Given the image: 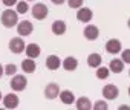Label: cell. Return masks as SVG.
Masks as SVG:
<instances>
[{
  "mask_svg": "<svg viewBox=\"0 0 130 110\" xmlns=\"http://www.w3.org/2000/svg\"><path fill=\"white\" fill-rule=\"evenodd\" d=\"M128 96H130V87H128Z\"/></svg>",
  "mask_w": 130,
  "mask_h": 110,
  "instance_id": "d6a6232c",
  "label": "cell"
},
{
  "mask_svg": "<svg viewBox=\"0 0 130 110\" xmlns=\"http://www.w3.org/2000/svg\"><path fill=\"white\" fill-rule=\"evenodd\" d=\"M25 49H26V44H25V40L22 35L9 40V50L12 53H22V52H25Z\"/></svg>",
  "mask_w": 130,
  "mask_h": 110,
  "instance_id": "7a4b0ae2",
  "label": "cell"
},
{
  "mask_svg": "<svg viewBox=\"0 0 130 110\" xmlns=\"http://www.w3.org/2000/svg\"><path fill=\"white\" fill-rule=\"evenodd\" d=\"M124 61H122V58L119 60V58H113L110 63H109V69H110V72H113V74H121L122 70H124Z\"/></svg>",
  "mask_w": 130,
  "mask_h": 110,
  "instance_id": "ac0fdd59",
  "label": "cell"
},
{
  "mask_svg": "<svg viewBox=\"0 0 130 110\" xmlns=\"http://www.w3.org/2000/svg\"><path fill=\"white\" fill-rule=\"evenodd\" d=\"M60 86L57 83H49L46 87H44V96L47 99H55L58 95H60Z\"/></svg>",
  "mask_w": 130,
  "mask_h": 110,
  "instance_id": "52a82bcc",
  "label": "cell"
},
{
  "mask_svg": "<svg viewBox=\"0 0 130 110\" xmlns=\"http://www.w3.org/2000/svg\"><path fill=\"white\" fill-rule=\"evenodd\" d=\"M0 101H3V95H2V92H0Z\"/></svg>",
  "mask_w": 130,
  "mask_h": 110,
  "instance_id": "1f68e13d",
  "label": "cell"
},
{
  "mask_svg": "<svg viewBox=\"0 0 130 110\" xmlns=\"http://www.w3.org/2000/svg\"><path fill=\"white\" fill-rule=\"evenodd\" d=\"M101 63H103V58H101V55L100 53H90L89 57H87V66L89 67H100L101 66Z\"/></svg>",
  "mask_w": 130,
  "mask_h": 110,
  "instance_id": "ffe728a7",
  "label": "cell"
},
{
  "mask_svg": "<svg viewBox=\"0 0 130 110\" xmlns=\"http://www.w3.org/2000/svg\"><path fill=\"white\" fill-rule=\"evenodd\" d=\"M68 5L72 9H80L83 6V0H68Z\"/></svg>",
  "mask_w": 130,
  "mask_h": 110,
  "instance_id": "d4e9b609",
  "label": "cell"
},
{
  "mask_svg": "<svg viewBox=\"0 0 130 110\" xmlns=\"http://www.w3.org/2000/svg\"><path fill=\"white\" fill-rule=\"evenodd\" d=\"M15 11H17L19 14H26V12L29 11V6H28V3H26V2H17Z\"/></svg>",
  "mask_w": 130,
  "mask_h": 110,
  "instance_id": "7402d4cb",
  "label": "cell"
},
{
  "mask_svg": "<svg viewBox=\"0 0 130 110\" xmlns=\"http://www.w3.org/2000/svg\"><path fill=\"white\" fill-rule=\"evenodd\" d=\"M121 49H122V46H121V41H119L118 38H110V40L106 43V50H107L109 53H112V55L119 53Z\"/></svg>",
  "mask_w": 130,
  "mask_h": 110,
  "instance_id": "30bf717a",
  "label": "cell"
},
{
  "mask_svg": "<svg viewBox=\"0 0 130 110\" xmlns=\"http://www.w3.org/2000/svg\"><path fill=\"white\" fill-rule=\"evenodd\" d=\"M5 74V66H2V64H0V77H2Z\"/></svg>",
  "mask_w": 130,
  "mask_h": 110,
  "instance_id": "f1b7e54d",
  "label": "cell"
},
{
  "mask_svg": "<svg viewBox=\"0 0 130 110\" xmlns=\"http://www.w3.org/2000/svg\"><path fill=\"white\" fill-rule=\"evenodd\" d=\"M51 29H52V32H54L55 35H63L64 32H66L68 26H66V23H64L63 20H55V22L52 23Z\"/></svg>",
  "mask_w": 130,
  "mask_h": 110,
  "instance_id": "d6986e66",
  "label": "cell"
},
{
  "mask_svg": "<svg viewBox=\"0 0 130 110\" xmlns=\"http://www.w3.org/2000/svg\"><path fill=\"white\" fill-rule=\"evenodd\" d=\"M118 95H119V90H118V87H116L115 84H106V86L103 87V96H104L107 101L116 99Z\"/></svg>",
  "mask_w": 130,
  "mask_h": 110,
  "instance_id": "5b68a950",
  "label": "cell"
},
{
  "mask_svg": "<svg viewBox=\"0 0 130 110\" xmlns=\"http://www.w3.org/2000/svg\"><path fill=\"white\" fill-rule=\"evenodd\" d=\"M17 32H19V35H22V37L31 35V32H32V23H31L29 20H22V22H19V25H17Z\"/></svg>",
  "mask_w": 130,
  "mask_h": 110,
  "instance_id": "ba28073f",
  "label": "cell"
},
{
  "mask_svg": "<svg viewBox=\"0 0 130 110\" xmlns=\"http://www.w3.org/2000/svg\"><path fill=\"white\" fill-rule=\"evenodd\" d=\"M26 2H34V0H26Z\"/></svg>",
  "mask_w": 130,
  "mask_h": 110,
  "instance_id": "836d02e7",
  "label": "cell"
},
{
  "mask_svg": "<svg viewBox=\"0 0 130 110\" xmlns=\"http://www.w3.org/2000/svg\"><path fill=\"white\" fill-rule=\"evenodd\" d=\"M17 2H19V0H2V3L5 5V6H14V5H17Z\"/></svg>",
  "mask_w": 130,
  "mask_h": 110,
  "instance_id": "4316f807",
  "label": "cell"
},
{
  "mask_svg": "<svg viewBox=\"0 0 130 110\" xmlns=\"http://www.w3.org/2000/svg\"><path fill=\"white\" fill-rule=\"evenodd\" d=\"M63 69L64 70H68V72H74L77 67H78V60L74 58V57H68V58H64L63 60Z\"/></svg>",
  "mask_w": 130,
  "mask_h": 110,
  "instance_id": "2e32d148",
  "label": "cell"
},
{
  "mask_svg": "<svg viewBox=\"0 0 130 110\" xmlns=\"http://www.w3.org/2000/svg\"><path fill=\"white\" fill-rule=\"evenodd\" d=\"M109 75H110V69L109 67H101V66L96 67V77L100 80H107Z\"/></svg>",
  "mask_w": 130,
  "mask_h": 110,
  "instance_id": "44dd1931",
  "label": "cell"
},
{
  "mask_svg": "<svg viewBox=\"0 0 130 110\" xmlns=\"http://www.w3.org/2000/svg\"><path fill=\"white\" fill-rule=\"evenodd\" d=\"M61 64H63V61L57 57V55H49V57L46 58V67L49 70H57Z\"/></svg>",
  "mask_w": 130,
  "mask_h": 110,
  "instance_id": "9a60e30c",
  "label": "cell"
},
{
  "mask_svg": "<svg viewBox=\"0 0 130 110\" xmlns=\"http://www.w3.org/2000/svg\"><path fill=\"white\" fill-rule=\"evenodd\" d=\"M75 107H77V110H92V108H93L92 101H90L87 96H80V98H77Z\"/></svg>",
  "mask_w": 130,
  "mask_h": 110,
  "instance_id": "7c38bea8",
  "label": "cell"
},
{
  "mask_svg": "<svg viewBox=\"0 0 130 110\" xmlns=\"http://www.w3.org/2000/svg\"><path fill=\"white\" fill-rule=\"evenodd\" d=\"M19 102H20V99H19V96L15 93H8V95L3 96V105H5V108H9V110L17 108Z\"/></svg>",
  "mask_w": 130,
  "mask_h": 110,
  "instance_id": "8992f818",
  "label": "cell"
},
{
  "mask_svg": "<svg viewBox=\"0 0 130 110\" xmlns=\"http://www.w3.org/2000/svg\"><path fill=\"white\" fill-rule=\"evenodd\" d=\"M83 34H84V37H86L87 40L93 41V40H96V38L100 37V29H98L95 25H87V26L84 28Z\"/></svg>",
  "mask_w": 130,
  "mask_h": 110,
  "instance_id": "8fae6325",
  "label": "cell"
},
{
  "mask_svg": "<svg viewBox=\"0 0 130 110\" xmlns=\"http://www.w3.org/2000/svg\"><path fill=\"white\" fill-rule=\"evenodd\" d=\"M121 58L125 64H130V49H124L121 53Z\"/></svg>",
  "mask_w": 130,
  "mask_h": 110,
  "instance_id": "484cf974",
  "label": "cell"
},
{
  "mask_svg": "<svg viewBox=\"0 0 130 110\" xmlns=\"http://www.w3.org/2000/svg\"><path fill=\"white\" fill-rule=\"evenodd\" d=\"M93 110H109V104L106 101H96L93 104Z\"/></svg>",
  "mask_w": 130,
  "mask_h": 110,
  "instance_id": "cb8c5ba5",
  "label": "cell"
},
{
  "mask_svg": "<svg viewBox=\"0 0 130 110\" xmlns=\"http://www.w3.org/2000/svg\"><path fill=\"white\" fill-rule=\"evenodd\" d=\"M92 17H93V12H92L90 8L81 6V8L77 11V19H78L80 22H83V23H89V22L92 20Z\"/></svg>",
  "mask_w": 130,
  "mask_h": 110,
  "instance_id": "9c48e42d",
  "label": "cell"
},
{
  "mask_svg": "<svg viewBox=\"0 0 130 110\" xmlns=\"http://www.w3.org/2000/svg\"><path fill=\"white\" fill-rule=\"evenodd\" d=\"M0 22H2V25L5 28L11 29V28L19 25V12L11 9V8H8V9H5L2 12V15H0Z\"/></svg>",
  "mask_w": 130,
  "mask_h": 110,
  "instance_id": "6da1fadb",
  "label": "cell"
},
{
  "mask_svg": "<svg viewBox=\"0 0 130 110\" xmlns=\"http://www.w3.org/2000/svg\"><path fill=\"white\" fill-rule=\"evenodd\" d=\"M26 86H28L26 77L17 75V74L12 77V80H11V89H12V90H15V92H23V90L26 89Z\"/></svg>",
  "mask_w": 130,
  "mask_h": 110,
  "instance_id": "3957f363",
  "label": "cell"
},
{
  "mask_svg": "<svg viewBox=\"0 0 130 110\" xmlns=\"http://www.w3.org/2000/svg\"><path fill=\"white\" fill-rule=\"evenodd\" d=\"M60 99H61L63 104H66V105L75 104V101H77L74 92H71V90H61V92H60Z\"/></svg>",
  "mask_w": 130,
  "mask_h": 110,
  "instance_id": "4fadbf2b",
  "label": "cell"
},
{
  "mask_svg": "<svg viewBox=\"0 0 130 110\" xmlns=\"http://www.w3.org/2000/svg\"><path fill=\"white\" fill-rule=\"evenodd\" d=\"M51 2H52L54 5H63L64 2H66V0H51Z\"/></svg>",
  "mask_w": 130,
  "mask_h": 110,
  "instance_id": "83f0119b",
  "label": "cell"
},
{
  "mask_svg": "<svg viewBox=\"0 0 130 110\" xmlns=\"http://www.w3.org/2000/svg\"><path fill=\"white\" fill-rule=\"evenodd\" d=\"M118 110H128V107H125V105H121V107H118Z\"/></svg>",
  "mask_w": 130,
  "mask_h": 110,
  "instance_id": "f546056e",
  "label": "cell"
},
{
  "mask_svg": "<svg viewBox=\"0 0 130 110\" xmlns=\"http://www.w3.org/2000/svg\"><path fill=\"white\" fill-rule=\"evenodd\" d=\"M25 52H26V55L29 58H38L40 57V53H41V49H40V46L38 44H35V43H31V44H28L26 46V49H25Z\"/></svg>",
  "mask_w": 130,
  "mask_h": 110,
  "instance_id": "5bb4252c",
  "label": "cell"
},
{
  "mask_svg": "<svg viewBox=\"0 0 130 110\" xmlns=\"http://www.w3.org/2000/svg\"><path fill=\"white\" fill-rule=\"evenodd\" d=\"M127 26H128V29H130V19L127 20Z\"/></svg>",
  "mask_w": 130,
  "mask_h": 110,
  "instance_id": "4dcf8cb0",
  "label": "cell"
},
{
  "mask_svg": "<svg viewBox=\"0 0 130 110\" xmlns=\"http://www.w3.org/2000/svg\"><path fill=\"white\" fill-rule=\"evenodd\" d=\"M32 17L34 19H37V20H44L46 17H47V14H49V9H47V6L44 5V3H35L34 6H32Z\"/></svg>",
  "mask_w": 130,
  "mask_h": 110,
  "instance_id": "277c9868",
  "label": "cell"
},
{
  "mask_svg": "<svg viewBox=\"0 0 130 110\" xmlns=\"http://www.w3.org/2000/svg\"><path fill=\"white\" fill-rule=\"evenodd\" d=\"M128 75H130V72H128Z\"/></svg>",
  "mask_w": 130,
  "mask_h": 110,
  "instance_id": "e575fe53",
  "label": "cell"
},
{
  "mask_svg": "<svg viewBox=\"0 0 130 110\" xmlns=\"http://www.w3.org/2000/svg\"><path fill=\"white\" fill-rule=\"evenodd\" d=\"M17 74V66L15 64H6L5 66V75H8V77H14Z\"/></svg>",
  "mask_w": 130,
  "mask_h": 110,
  "instance_id": "603a6c76",
  "label": "cell"
},
{
  "mask_svg": "<svg viewBox=\"0 0 130 110\" xmlns=\"http://www.w3.org/2000/svg\"><path fill=\"white\" fill-rule=\"evenodd\" d=\"M35 69H37V64H35L34 58H29V57H28L26 60L22 61V70H23L25 74H34Z\"/></svg>",
  "mask_w": 130,
  "mask_h": 110,
  "instance_id": "e0dca14e",
  "label": "cell"
}]
</instances>
